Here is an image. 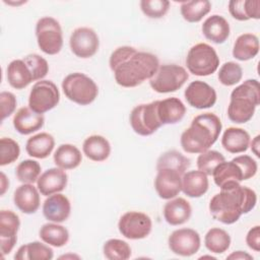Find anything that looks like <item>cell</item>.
<instances>
[{"mask_svg":"<svg viewBox=\"0 0 260 260\" xmlns=\"http://www.w3.org/2000/svg\"><path fill=\"white\" fill-rule=\"evenodd\" d=\"M16 98L10 91H2L0 93L1 105V121H4L7 117L11 116L16 108Z\"/></svg>","mask_w":260,"mask_h":260,"instance_id":"bcb514c9","label":"cell"},{"mask_svg":"<svg viewBox=\"0 0 260 260\" xmlns=\"http://www.w3.org/2000/svg\"><path fill=\"white\" fill-rule=\"evenodd\" d=\"M186 114V107L178 98H168L157 101V115L162 125L180 122Z\"/></svg>","mask_w":260,"mask_h":260,"instance_id":"7402d4cb","label":"cell"},{"mask_svg":"<svg viewBox=\"0 0 260 260\" xmlns=\"http://www.w3.org/2000/svg\"><path fill=\"white\" fill-rule=\"evenodd\" d=\"M209 187L207 175L199 170L189 171L182 176V191L191 198H199L204 195Z\"/></svg>","mask_w":260,"mask_h":260,"instance_id":"cb8c5ba5","label":"cell"},{"mask_svg":"<svg viewBox=\"0 0 260 260\" xmlns=\"http://www.w3.org/2000/svg\"><path fill=\"white\" fill-rule=\"evenodd\" d=\"M243 77V69L240 64L229 61L225 62L218 71V80L225 86H232L241 81Z\"/></svg>","mask_w":260,"mask_h":260,"instance_id":"ab89813d","label":"cell"},{"mask_svg":"<svg viewBox=\"0 0 260 260\" xmlns=\"http://www.w3.org/2000/svg\"><path fill=\"white\" fill-rule=\"evenodd\" d=\"M225 160V157L216 150H206L201 152L197 157V168L199 171L211 176L215 168Z\"/></svg>","mask_w":260,"mask_h":260,"instance_id":"60d3db41","label":"cell"},{"mask_svg":"<svg viewBox=\"0 0 260 260\" xmlns=\"http://www.w3.org/2000/svg\"><path fill=\"white\" fill-rule=\"evenodd\" d=\"M68 182V176L60 168H51L45 171L37 181V187L44 196H50L63 191Z\"/></svg>","mask_w":260,"mask_h":260,"instance_id":"e0dca14e","label":"cell"},{"mask_svg":"<svg viewBox=\"0 0 260 260\" xmlns=\"http://www.w3.org/2000/svg\"><path fill=\"white\" fill-rule=\"evenodd\" d=\"M5 3H7V4H9V5H21V4H23V3H26V1H21V2H17V3H15V2H7V1H5V0H3Z\"/></svg>","mask_w":260,"mask_h":260,"instance_id":"816d5d0a","label":"cell"},{"mask_svg":"<svg viewBox=\"0 0 260 260\" xmlns=\"http://www.w3.org/2000/svg\"><path fill=\"white\" fill-rule=\"evenodd\" d=\"M192 214L190 203L182 198H174L168 201L164 206V217L171 225H180L189 220Z\"/></svg>","mask_w":260,"mask_h":260,"instance_id":"44dd1931","label":"cell"},{"mask_svg":"<svg viewBox=\"0 0 260 260\" xmlns=\"http://www.w3.org/2000/svg\"><path fill=\"white\" fill-rule=\"evenodd\" d=\"M60 101L57 85L51 80L37 81L29 92L28 107L38 114H44L54 109Z\"/></svg>","mask_w":260,"mask_h":260,"instance_id":"30bf717a","label":"cell"},{"mask_svg":"<svg viewBox=\"0 0 260 260\" xmlns=\"http://www.w3.org/2000/svg\"><path fill=\"white\" fill-rule=\"evenodd\" d=\"M41 165L34 159H24L20 161L15 170L16 178L23 184H34L41 175Z\"/></svg>","mask_w":260,"mask_h":260,"instance_id":"f35d334b","label":"cell"},{"mask_svg":"<svg viewBox=\"0 0 260 260\" xmlns=\"http://www.w3.org/2000/svg\"><path fill=\"white\" fill-rule=\"evenodd\" d=\"M259 52V40L254 34L240 35L233 48V57L240 61H248L257 56Z\"/></svg>","mask_w":260,"mask_h":260,"instance_id":"f1b7e54d","label":"cell"},{"mask_svg":"<svg viewBox=\"0 0 260 260\" xmlns=\"http://www.w3.org/2000/svg\"><path fill=\"white\" fill-rule=\"evenodd\" d=\"M181 14L188 22H199L211 9V3L208 0L185 1L181 4Z\"/></svg>","mask_w":260,"mask_h":260,"instance_id":"8d00e7d4","label":"cell"},{"mask_svg":"<svg viewBox=\"0 0 260 260\" xmlns=\"http://www.w3.org/2000/svg\"><path fill=\"white\" fill-rule=\"evenodd\" d=\"M140 8L144 15L149 18H160L167 14L170 2L167 0H142Z\"/></svg>","mask_w":260,"mask_h":260,"instance_id":"7bdbcfd3","label":"cell"},{"mask_svg":"<svg viewBox=\"0 0 260 260\" xmlns=\"http://www.w3.org/2000/svg\"><path fill=\"white\" fill-rule=\"evenodd\" d=\"M204 245L211 253L222 254L231 246V237L224 230L212 228L204 237Z\"/></svg>","mask_w":260,"mask_h":260,"instance_id":"d590c367","label":"cell"},{"mask_svg":"<svg viewBox=\"0 0 260 260\" xmlns=\"http://www.w3.org/2000/svg\"><path fill=\"white\" fill-rule=\"evenodd\" d=\"M213 177V181L215 183L216 186H218L219 188L226 184L228 182H242L245 181L244 178V174L240 168V166L234 160H230V161H222L221 164H219L215 170L213 171L212 175Z\"/></svg>","mask_w":260,"mask_h":260,"instance_id":"1f68e13d","label":"cell"},{"mask_svg":"<svg viewBox=\"0 0 260 260\" xmlns=\"http://www.w3.org/2000/svg\"><path fill=\"white\" fill-rule=\"evenodd\" d=\"M233 159L240 166V168L244 174L245 181L253 178L256 175L257 170H258V165H257V161L254 158H252V156L243 154V155L236 156Z\"/></svg>","mask_w":260,"mask_h":260,"instance_id":"f6af8a7d","label":"cell"},{"mask_svg":"<svg viewBox=\"0 0 260 260\" xmlns=\"http://www.w3.org/2000/svg\"><path fill=\"white\" fill-rule=\"evenodd\" d=\"M12 123L18 133L28 135L40 130L44 126L45 118L43 114L34 112L29 107H22L15 113Z\"/></svg>","mask_w":260,"mask_h":260,"instance_id":"ffe728a7","label":"cell"},{"mask_svg":"<svg viewBox=\"0 0 260 260\" xmlns=\"http://www.w3.org/2000/svg\"><path fill=\"white\" fill-rule=\"evenodd\" d=\"M259 104V82L257 79H248L233 89L228 107V117L234 123H246L252 119Z\"/></svg>","mask_w":260,"mask_h":260,"instance_id":"277c9868","label":"cell"},{"mask_svg":"<svg viewBox=\"0 0 260 260\" xmlns=\"http://www.w3.org/2000/svg\"><path fill=\"white\" fill-rule=\"evenodd\" d=\"M6 77L10 86L15 89H22L35 81L32 73L23 59L13 60L7 65Z\"/></svg>","mask_w":260,"mask_h":260,"instance_id":"d4e9b609","label":"cell"},{"mask_svg":"<svg viewBox=\"0 0 260 260\" xmlns=\"http://www.w3.org/2000/svg\"><path fill=\"white\" fill-rule=\"evenodd\" d=\"M36 37L39 48L47 55L58 54L63 47V32L59 21L45 16L36 24Z\"/></svg>","mask_w":260,"mask_h":260,"instance_id":"52a82bcc","label":"cell"},{"mask_svg":"<svg viewBox=\"0 0 260 260\" xmlns=\"http://www.w3.org/2000/svg\"><path fill=\"white\" fill-rule=\"evenodd\" d=\"M203 258H211V259H215V257H212V256H202V257H200V259H203Z\"/></svg>","mask_w":260,"mask_h":260,"instance_id":"f5cc1de1","label":"cell"},{"mask_svg":"<svg viewBox=\"0 0 260 260\" xmlns=\"http://www.w3.org/2000/svg\"><path fill=\"white\" fill-rule=\"evenodd\" d=\"M202 32L204 37L215 44L224 43L230 36V24L228 20L218 14L207 17L202 24Z\"/></svg>","mask_w":260,"mask_h":260,"instance_id":"603a6c76","label":"cell"},{"mask_svg":"<svg viewBox=\"0 0 260 260\" xmlns=\"http://www.w3.org/2000/svg\"><path fill=\"white\" fill-rule=\"evenodd\" d=\"M109 65L117 84L122 87H135L155 74L159 61L151 53L122 46L112 52Z\"/></svg>","mask_w":260,"mask_h":260,"instance_id":"6da1fadb","label":"cell"},{"mask_svg":"<svg viewBox=\"0 0 260 260\" xmlns=\"http://www.w3.org/2000/svg\"><path fill=\"white\" fill-rule=\"evenodd\" d=\"M41 240L53 247H63L69 241L68 230L57 222H48L42 225L39 232Z\"/></svg>","mask_w":260,"mask_h":260,"instance_id":"d6a6232c","label":"cell"},{"mask_svg":"<svg viewBox=\"0 0 260 260\" xmlns=\"http://www.w3.org/2000/svg\"><path fill=\"white\" fill-rule=\"evenodd\" d=\"M82 151L90 160L104 161L110 156L111 144L102 135H90L83 141Z\"/></svg>","mask_w":260,"mask_h":260,"instance_id":"83f0119b","label":"cell"},{"mask_svg":"<svg viewBox=\"0 0 260 260\" xmlns=\"http://www.w3.org/2000/svg\"><path fill=\"white\" fill-rule=\"evenodd\" d=\"M118 229L122 236L129 240H141L146 238L152 229L151 218L139 211L124 213L118 222Z\"/></svg>","mask_w":260,"mask_h":260,"instance_id":"8fae6325","label":"cell"},{"mask_svg":"<svg viewBox=\"0 0 260 260\" xmlns=\"http://www.w3.org/2000/svg\"><path fill=\"white\" fill-rule=\"evenodd\" d=\"M256 203L257 195L254 190L238 182H228L211 198L208 207L215 220L232 224L238 221L242 214L251 211Z\"/></svg>","mask_w":260,"mask_h":260,"instance_id":"7a4b0ae2","label":"cell"},{"mask_svg":"<svg viewBox=\"0 0 260 260\" xmlns=\"http://www.w3.org/2000/svg\"><path fill=\"white\" fill-rule=\"evenodd\" d=\"M71 212L69 199L60 193L48 196L43 204V214L46 219L53 222H63L68 219Z\"/></svg>","mask_w":260,"mask_h":260,"instance_id":"ac0fdd59","label":"cell"},{"mask_svg":"<svg viewBox=\"0 0 260 260\" xmlns=\"http://www.w3.org/2000/svg\"><path fill=\"white\" fill-rule=\"evenodd\" d=\"M231 15L240 21L260 18L259 0H232L229 2Z\"/></svg>","mask_w":260,"mask_h":260,"instance_id":"4dcf8cb0","label":"cell"},{"mask_svg":"<svg viewBox=\"0 0 260 260\" xmlns=\"http://www.w3.org/2000/svg\"><path fill=\"white\" fill-rule=\"evenodd\" d=\"M29 67L34 80H42L49 72V64L45 58L38 54H29L22 58Z\"/></svg>","mask_w":260,"mask_h":260,"instance_id":"ee69618b","label":"cell"},{"mask_svg":"<svg viewBox=\"0 0 260 260\" xmlns=\"http://www.w3.org/2000/svg\"><path fill=\"white\" fill-rule=\"evenodd\" d=\"M186 69L176 64H165L158 67L155 74L149 79L150 87L158 93L174 92L180 89L188 80Z\"/></svg>","mask_w":260,"mask_h":260,"instance_id":"ba28073f","label":"cell"},{"mask_svg":"<svg viewBox=\"0 0 260 260\" xmlns=\"http://www.w3.org/2000/svg\"><path fill=\"white\" fill-rule=\"evenodd\" d=\"M251 144V149H252V152L257 156L259 157L260 154H259V147H260V135H257L253 140L252 142H250Z\"/></svg>","mask_w":260,"mask_h":260,"instance_id":"681fc988","label":"cell"},{"mask_svg":"<svg viewBox=\"0 0 260 260\" xmlns=\"http://www.w3.org/2000/svg\"><path fill=\"white\" fill-rule=\"evenodd\" d=\"M221 128V121L215 114L197 115L181 135L180 142L183 150L188 153H201L208 150L217 140Z\"/></svg>","mask_w":260,"mask_h":260,"instance_id":"3957f363","label":"cell"},{"mask_svg":"<svg viewBox=\"0 0 260 260\" xmlns=\"http://www.w3.org/2000/svg\"><path fill=\"white\" fill-rule=\"evenodd\" d=\"M250 142V134L246 130L237 127H229L221 137V145L230 153L246 151Z\"/></svg>","mask_w":260,"mask_h":260,"instance_id":"484cf974","label":"cell"},{"mask_svg":"<svg viewBox=\"0 0 260 260\" xmlns=\"http://www.w3.org/2000/svg\"><path fill=\"white\" fill-rule=\"evenodd\" d=\"M104 256L109 260H127L131 256V248L120 239H110L103 246Z\"/></svg>","mask_w":260,"mask_h":260,"instance_id":"74e56055","label":"cell"},{"mask_svg":"<svg viewBox=\"0 0 260 260\" xmlns=\"http://www.w3.org/2000/svg\"><path fill=\"white\" fill-rule=\"evenodd\" d=\"M53 257L52 248L38 241L20 246L14 255L15 260H51Z\"/></svg>","mask_w":260,"mask_h":260,"instance_id":"836d02e7","label":"cell"},{"mask_svg":"<svg viewBox=\"0 0 260 260\" xmlns=\"http://www.w3.org/2000/svg\"><path fill=\"white\" fill-rule=\"evenodd\" d=\"M186 65L193 75L208 76L217 70L219 57L210 45L199 43L190 48L186 57Z\"/></svg>","mask_w":260,"mask_h":260,"instance_id":"8992f818","label":"cell"},{"mask_svg":"<svg viewBox=\"0 0 260 260\" xmlns=\"http://www.w3.org/2000/svg\"><path fill=\"white\" fill-rule=\"evenodd\" d=\"M187 103L199 110L208 109L216 103V91L208 83L201 80L192 81L184 91Z\"/></svg>","mask_w":260,"mask_h":260,"instance_id":"5bb4252c","label":"cell"},{"mask_svg":"<svg viewBox=\"0 0 260 260\" xmlns=\"http://www.w3.org/2000/svg\"><path fill=\"white\" fill-rule=\"evenodd\" d=\"M246 243L248 247L255 252L260 251V226L255 225L249 230L246 236Z\"/></svg>","mask_w":260,"mask_h":260,"instance_id":"7dc6e473","label":"cell"},{"mask_svg":"<svg viewBox=\"0 0 260 260\" xmlns=\"http://www.w3.org/2000/svg\"><path fill=\"white\" fill-rule=\"evenodd\" d=\"M190 167V159L178 150H169L164 152L156 161V171L160 169H170L184 175Z\"/></svg>","mask_w":260,"mask_h":260,"instance_id":"e575fe53","label":"cell"},{"mask_svg":"<svg viewBox=\"0 0 260 260\" xmlns=\"http://www.w3.org/2000/svg\"><path fill=\"white\" fill-rule=\"evenodd\" d=\"M54 146V137L47 132H41L27 139L25 143V150L29 156L43 159L51 154Z\"/></svg>","mask_w":260,"mask_h":260,"instance_id":"4316f807","label":"cell"},{"mask_svg":"<svg viewBox=\"0 0 260 260\" xmlns=\"http://www.w3.org/2000/svg\"><path fill=\"white\" fill-rule=\"evenodd\" d=\"M54 162L62 170H73L77 168L82 160L80 150L73 144L65 143L58 146L54 152Z\"/></svg>","mask_w":260,"mask_h":260,"instance_id":"f546056e","label":"cell"},{"mask_svg":"<svg viewBox=\"0 0 260 260\" xmlns=\"http://www.w3.org/2000/svg\"><path fill=\"white\" fill-rule=\"evenodd\" d=\"M19 226L20 220L15 212L5 209L0 211V244L3 257L14 248Z\"/></svg>","mask_w":260,"mask_h":260,"instance_id":"9a60e30c","label":"cell"},{"mask_svg":"<svg viewBox=\"0 0 260 260\" xmlns=\"http://www.w3.org/2000/svg\"><path fill=\"white\" fill-rule=\"evenodd\" d=\"M129 121L132 129L138 135L149 136L153 134L162 126L157 115V101L133 108Z\"/></svg>","mask_w":260,"mask_h":260,"instance_id":"9c48e42d","label":"cell"},{"mask_svg":"<svg viewBox=\"0 0 260 260\" xmlns=\"http://www.w3.org/2000/svg\"><path fill=\"white\" fill-rule=\"evenodd\" d=\"M182 176L174 170H157L154 179V189L159 198L165 200L175 198L182 191Z\"/></svg>","mask_w":260,"mask_h":260,"instance_id":"2e32d148","label":"cell"},{"mask_svg":"<svg viewBox=\"0 0 260 260\" xmlns=\"http://www.w3.org/2000/svg\"><path fill=\"white\" fill-rule=\"evenodd\" d=\"M8 187H9V180L6 178L4 173H1V195L5 193Z\"/></svg>","mask_w":260,"mask_h":260,"instance_id":"f907efd6","label":"cell"},{"mask_svg":"<svg viewBox=\"0 0 260 260\" xmlns=\"http://www.w3.org/2000/svg\"><path fill=\"white\" fill-rule=\"evenodd\" d=\"M170 250L179 256L189 257L198 252L201 239L198 232L193 229H179L174 231L168 240Z\"/></svg>","mask_w":260,"mask_h":260,"instance_id":"7c38bea8","label":"cell"},{"mask_svg":"<svg viewBox=\"0 0 260 260\" xmlns=\"http://www.w3.org/2000/svg\"><path fill=\"white\" fill-rule=\"evenodd\" d=\"M13 202L21 212L25 214L35 213L41 203L38 187H35L32 184L18 186L13 193Z\"/></svg>","mask_w":260,"mask_h":260,"instance_id":"d6986e66","label":"cell"},{"mask_svg":"<svg viewBox=\"0 0 260 260\" xmlns=\"http://www.w3.org/2000/svg\"><path fill=\"white\" fill-rule=\"evenodd\" d=\"M62 89L69 101L80 106L91 104L99 94V87L93 79L80 72L68 74L62 81Z\"/></svg>","mask_w":260,"mask_h":260,"instance_id":"5b68a950","label":"cell"},{"mask_svg":"<svg viewBox=\"0 0 260 260\" xmlns=\"http://www.w3.org/2000/svg\"><path fill=\"white\" fill-rule=\"evenodd\" d=\"M226 259H234V260H253V256L244 251H235L230 254Z\"/></svg>","mask_w":260,"mask_h":260,"instance_id":"c3c4849f","label":"cell"},{"mask_svg":"<svg viewBox=\"0 0 260 260\" xmlns=\"http://www.w3.org/2000/svg\"><path fill=\"white\" fill-rule=\"evenodd\" d=\"M69 46L75 56L86 59L95 55L100 47V40L92 28L82 26L72 31L69 39Z\"/></svg>","mask_w":260,"mask_h":260,"instance_id":"4fadbf2b","label":"cell"},{"mask_svg":"<svg viewBox=\"0 0 260 260\" xmlns=\"http://www.w3.org/2000/svg\"><path fill=\"white\" fill-rule=\"evenodd\" d=\"M20 154L19 144L9 137L0 140V166H6L15 161Z\"/></svg>","mask_w":260,"mask_h":260,"instance_id":"b9f144b4","label":"cell"}]
</instances>
